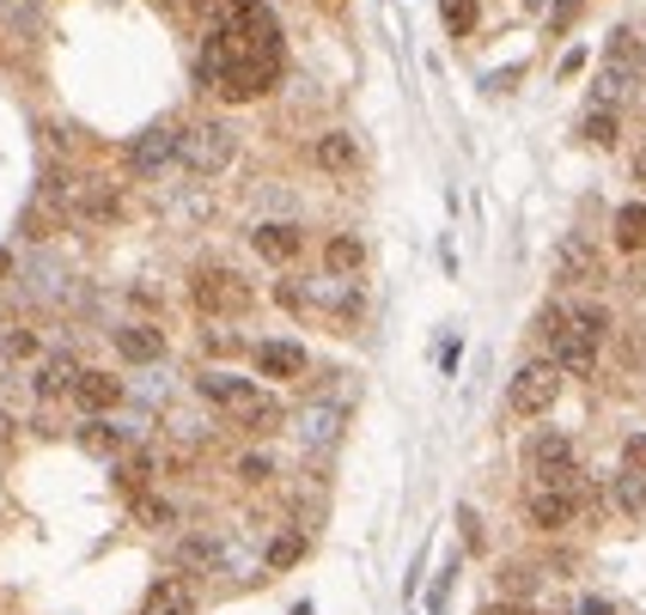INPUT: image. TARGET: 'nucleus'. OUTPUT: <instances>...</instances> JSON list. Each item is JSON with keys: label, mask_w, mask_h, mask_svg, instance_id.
<instances>
[{"label": "nucleus", "mask_w": 646, "mask_h": 615, "mask_svg": "<svg viewBox=\"0 0 646 615\" xmlns=\"http://www.w3.org/2000/svg\"><path fill=\"white\" fill-rule=\"evenodd\" d=\"M196 74L208 86H220V98H232V105H256L281 79V19L256 0L244 19L213 25L208 43H201Z\"/></svg>", "instance_id": "1"}, {"label": "nucleus", "mask_w": 646, "mask_h": 615, "mask_svg": "<svg viewBox=\"0 0 646 615\" xmlns=\"http://www.w3.org/2000/svg\"><path fill=\"white\" fill-rule=\"evenodd\" d=\"M232 153H238V134L226 129L220 117L177 129V165H184V171H196V177H220V171L232 165Z\"/></svg>", "instance_id": "2"}, {"label": "nucleus", "mask_w": 646, "mask_h": 615, "mask_svg": "<svg viewBox=\"0 0 646 615\" xmlns=\"http://www.w3.org/2000/svg\"><path fill=\"white\" fill-rule=\"evenodd\" d=\"M525 463L543 487H561V494H580V470H573V439L568 432H530L525 446Z\"/></svg>", "instance_id": "3"}, {"label": "nucleus", "mask_w": 646, "mask_h": 615, "mask_svg": "<svg viewBox=\"0 0 646 615\" xmlns=\"http://www.w3.org/2000/svg\"><path fill=\"white\" fill-rule=\"evenodd\" d=\"M189 305H196L201 317H244L251 287H244L238 268H201V275L189 281Z\"/></svg>", "instance_id": "4"}, {"label": "nucleus", "mask_w": 646, "mask_h": 615, "mask_svg": "<svg viewBox=\"0 0 646 615\" xmlns=\"http://www.w3.org/2000/svg\"><path fill=\"white\" fill-rule=\"evenodd\" d=\"M561 378H568V372L555 366V360H530V366L513 378V391H506L513 415H549L555 396H561Z\"/></svg>", "instance_id": "5"}, {"label": "nucleus", "mask_w": 646, "mask_h": 615, "mask_svg": "<svg viewBox=\"0 0 646 615\" xmlns=\"http://www.w3.org/2000/svg\"><path fill=\"white\" fill-rule=\"evenodd\" d=\"M129 165L141 171V177H165V171L177 165V129L172 122H153V129H141L129 141Z\"/></svg>", "instance_id": "6"}, {"label": "nucleus", "mask_w": 646, "mask_h": 615, "mask_svg": "<svg viewBox=\"0 0 646 615\" xmlns=\"http://www.w3.org/2000/svg\"><path fill=\"white\" fill-rule=\"evenodd\" d=\"M549 348H555V366L568 372V378H585V372L598 366V336H585L573 317H561V329L549 336Z\"/></svg>", "instance_id": "7"}, {"label": "nucleus", "mask_w": 646, "mask_h": 615, "mask_svg": "<svg viewBox=\"0 0 646 615\" xmlns=\"http://www.w3.org/2000/svg\"><path fill=\"white\" fill-rule=\"evenodd\" d=\"M251 244H256V256H263V262L287 268V262L299 256V244H305V238H299V226H293V220H263V226L251 232Z\"/></svg>", "instance_id": "8"}, {"label": "nucleus", "mask_w": 646, "mask_h": 615, "mask_svg": "<svg viewBox=\"0 0 646 615\" xmlns=\"http://www.w3.org/2000/svg\"><path fill=\"white\" fill-rule=\"evenodd\" d=\"M201 396H208L213 408H226V415H244V408L256 403V384L238 378V372H208V378H201Z\"/></svg>", "instance_id": "9"}, {"label": "nucleus", "mask_w": 646, "mask_h": 615, "mask_svg": "<svg viewBox=\"0 0 646 615\" xmlns=\"http://www.w3.org/2000/svg\"><path fill=\"white\" fill-rule=\"evenodd\" d=\"M317 171H330V177H354V171H360V141L348 129L317 134Z\"/></svg>", "instance_id": "10"}, {"label": "nucleus", "mask_w": 646, "mask_h": 615, "mask_svg": "<svg viewBox=\"0 0 646 615\" xmlns=\"http://www.w3.org/2000/svg\"><path fill=\"white\" fill-rule=\"evenodd\" d=\"M336 432H342V408H336V403H311V408L299 415V439L317 451V458L336 446Z\"/></svg>", "instance_id": "11"}, {"label": "nucleus", "mask_w": 646, "mask_h": 615, "mask_svg": "<svg viewBox=\"0 0 646 615\" xmlns=\"http://www.w3.org/2000/svg\"><path fill=\"white\" fill-rule=\"evenodd\" d=\"M555 281H604V262H598V250L585 238H568L561 256H555Z\"/></svg>", "instance_id": "12"}, {"label": "nucleus", "mask_w": 646, "mask_h": 615, "mask_svg": "<svg viewBox=\"0 0 646 615\" xmlns=\"http://www.w3.org/2000/svg\"><path fill=\"white\" fill-rule=\"evenodd\" d=\"M74 403L86 408V415H110V408L122 403V384L110 378V372H79V384H74Z\"/></svg>", "instance_id": "13"}, {"label": "nucleus", "mask_w": 646, "mask_h": 615, "mask_svg": "<svg viewBox=\"0 0 646 615\" xmlns=\"http://www.w3.org/2000/svg\"><path fill=\"white\" fill-rule=\"evenodd\" d=\"M117 354L134 360V366H153V360L165 354V336H158L153 323H122L117 329Z\"/></svg>", "instance_id": "14"}, {"label": "nucleus", "mask_w": 646, "mask_h": 615, "mask_svg": "<svg viewBox=\"0 0 646 615\" xmlns=\"http://www.w3.org/2000/svg\"><path fill=\"white\" fill-rule=\"evenodd\" d=\"M79 372H86V366H79L74 354H50V360H43V366H37V378H31V384H37V396H43V403H50V396H74Z\"/></svg>", "instance_id": "15"}, {"label": "nucleus", "mask_w": 646, "mask_h": 615, "mask_svg": "<svg viewBox=\"0 0 646 615\" xmlns=\"http://www.w3.org/2000/svg\"><path fill=\"white\" fill-rule=\"evenodd\" d=\"M256 372H263V378H299L305 348L299 341H263V348H256Z\"/></svg>", "instance_id": "16"}, {"label": "nucleus", "mask_w": 646, "mask_h": 615, "mask_svg": "<svg viewBox=\"0 0 646 615\" xmlns=\"http://www.w3.org/2000/svg\"><path fill=\"white\" fill-rule=\"evenodd\" d=\"M530 524H537V530H568L573 524V494H561V487H537V494H530Z\"/></svg>", "instance_id": "17"}, {"label": "nucleus", "mask_w": 646, "mask_h": 615, "mask_svg": "<svg viewBox=\"0 0 646 615\" xmlns=\"http://www.w3.org/2000/svg\"><path fill=\"white\" fill-rule=\"evenodd\" d=\"M117 213H122V201H117V189H110V184H79L74 189V220L105 226V220H117Z\"/></svg>", "instance_id": "18"}, {"label": "nucleus", "mask_w": 646, "mask_h": 615, "mask_svg": "<svg viewBox=\"0 0 646 615\" xmlns=\"http://www.w3.org/2000/svg\"><path fill=\"white\" fill-rule=\"evenodd\" d=\"M324 268H330V275H360V268H366V244H360L354 232H336L330 244H324Z\"/></svg>", "instance_id": "19"}, {"label": "nucleus", "mask_w": 646, "mask_h": 615, "mask_svg": "<svg viewBox=\"0 0 646 615\" xmlns=\"http://www.w3.org/2000/svg\"><path fill=\"white\" fill-rule=\"evenodd\" d=\"M196 609V597H189L184 579H158L153 591H146V615H189Z\"/></svg>", "instance_id": "20"}, {"label": "nucleus", "mask_w": 646, "mask_h": 615, "mask_svg": "<svg viewBox=\"0 0 646 615\" xmlns=\"http://www.w3.org/2000/svg\"><path fill=\"white\" fill-rule=\"evenodd\" d=\"M616 250H646V201H628V208H616Z\"/></svg>", "instance_id": "21"}, {"label": "nucleus", "mask_w": 646, "mask_h": 615, "mask_svg": "<svg viewBox=\"0 0 646 615\" xmlns=\"http://www.w3.org/2000/svg\"><path fill=\"white\" fill-rule=\"evenodd\" d=\"M177 567H184V573H213V567H220V542L184 537V542H177Z\"/></svg>", "instance_id": "22"}, {"label": "nucleus", "mask_w": 646, "mask_h": 615, "mask_svg": "<svg viewBox=\"0 0 646 615\" xmlns=\"http://www.w3.org/2000/svg\"><path fill=\"white\" fill-rule=\"evenodd\" d=\"M122 439H129V432H122V427H105V420H86V427H79V446L98 451V458H117Z\"/></svg>", "instance_id": "23"}, {"label": "nucleus", "mask_w": 646, "mask_h": 615, "mask_svg": "<svg viewBox=\"0 0 646 615\" xmlns=\"http://www.w3.org/2000/svg\"><path fill=\"white\" fill-rule=\"evenodd\" d=\"M580 134H585V146H616V134H622V122H616V110L610 105H598L592 117L580 122Z\"/></svg>", "instance_id": "24"}, {"label": "nucleus", "mask_w": 646, "mask_h": 615, "mask_svg": "<svg viewBox=\"0 0 646 615\" xmlns=\"http://www.w3.org/2000/svg\"><path fill=\"white\" fill-rule=\"evenodd\" d=\"M616 506L628 512V518H646V475L640 470H622L616 475Z\"/></svg>", "instance_id": "25"}, {"label": "nucleus", "mask_w": 646, "mask_h": 615, "mask_svg": "<svg viewBox=\"0 0 646 615\" xmlns=\"http://www.w3.org/2000/svg\"><path fill=\"white\" fill-rule=\"evenodd\" d=\"M299 554H305V537H299V530H281V537L269 542L263 561H269V573H287V567L299 561Z\"/></svg>", "instance_id": "26"}, {"label": "nucleus", "mask_w": 646, "mask_h": 615, "mask_svg": "<svg viewBox=\"0 0 646 615\" xmlns=\"http://www.w3.org/2000/svg\"><path fill=\"white\" fill-rule=\"evenodd\" d=\"M189 7H196L201 19H208V25H232V19H244L256 7V0H189Z\"/></svg>", "instance_id": "27"}, {"label": "nucleus", "mask_w": 646, "mask_h": 615, "mask_svg": "<svg viewBox=\"0 0 646 615\" xmlns=\"http://www.w3.org/2000/svg\"><path fill=\"white\" fill-rule=\"evenodd\" d=\"M439 19H446L451 37H470L475 31V0H439Z\"/></svg>", "instance_id": "28"}, {"label": "nucleus", "mask_w": 646, "mask_h": 615, "mask_svg": "<svg viewBox=\"0 0 646 615\" xmlns=\"http://www.w3.org/2000/svg\"><path fill=\"white\" fill-rule=\"evenodd\" d=\"M501 591L506 597H530V591H537V567H501Z\"/></svg>", "instance_id": "29"}, {"label": "nucleus", "mask_w": 646, "mask_h": 615, "mask_svg": "<svg viewBox=\"0 0 646 615\" xmlns=\"http://www.w3.org/2000/svg\"><path fill=\"white\" fill-rule=\"evenodd\" d=\"M568 317H573V323H580V329H585V336H598V341H604V336H610V311H604V305H573V311H568Z\"/></svg>", "instance_id": "30"}, {"label": "nucleus", "mask_w": 646, "mask_h": 615, "mask_svg": "<svg viewBox=\"0 0 646 615\" xmlns=\"http://www.w3.org/2000/svg\"><path fill=\"white\" fill-rule=\"evenodd\" d=\"M146 475H153V458H146V451H141V458H122L117 482L129 487V494H141V487H146Z\"/></svg>", "instance_id": "31"}, {"label": "nucleus", "mask_w": 646, "mask_h": 615, "mask_svg": "<svg viewBox=\"0 0 646 615\" xmlns=\"http://www.w3.org/2000/svg\"><path fill=\"white\" fill-rule=\"evenodd\" d=\"M134 512H141L146 524H172V506H165V499H153V494H141V499H134Z\"/></svg>", "instance_id": "32"}, {"label": "nucleus", "mask_w": 646, "mask_h": 615, "mask_svg": "<svg viewBox=\"0 0 646 615\" xmlns=\"http://www.w3.org/2000/svg\"><path fill=\"white\" fill-rule=\"evenodd\" d=\"M238 475H244V482H269L275 470H269V458H244V463H238Z\"/></svg>", "instance_id": "33"}, {"label": "nucleus", "mask_w": 646, "mask_h": 615, "mask_svg": "<svg viewBox=\"0 0 646 615\" xmlns=\"http://www.w3.org/2000/svg\"><path fill=\"white\" fill-rule=\"evenodd\" d=\"M622 458H628V470H646V439H640V432L622 446Z\"/></svg>", "instance_id": "34"}, {"label": "nucleus", "mask_w": 646, "mask_h": 615, "mask_svg": "<svg viewBox=\"0 0 646 615\" xmlns=\"http://www.w3.org/2000/svg\"><path fill=\"white\" fill-rule=\"evenodd\" d=\"M573 13H580V0H555V31H568Z\"/></svg>", "instance_id": "35"}, {"label": "nucleus", "mask_w": 646, "mask_h": 615, "mask_svg": "<svg viewBox=\"0 0 646 615\" xmlns=\"http://www.w3.org/2000/svg\"><path fill=\"white\" fill-rule=\"evenodd\" d=\"M458 524H463V542H470V549H482V530H475V512H458Z\"/></svg>", "instance_id": "36"}, {"label": "nucleus", "mask_w": 646, "mask_h": 615, "mask_svg": "<svg viewBox=\"0 0 646 615\" xmlns=\"http://www.w3.org/2000/svg\"><path fill=\"white\" fill-rule=\"evenodd\" d=\"M141 391H146V403H158V396H165V372H146Z\"/></svg>", "instance_id": "37"}, {"label": "nucleus", "mask_w": 646, "mask_h": 615, "mask_svg": "<svg viewBox=\"0 0 646 615\" xmlns=\"http://www.w3.org/2000/svg\"><path fill=\"white\" fill-rule=\"evenodd\" d=\"M494 615H537V609H530V603H501Z\"/></svg>", "instance_id": "38"}, {"label": "nucleus", "mask_w": 646, "mask_h": 615, "mask_svg": "<svg viewBox=\"0 0 646 615\" xmlns=\"http://www.w3.org/2000/svg\"><path fill=\"white\" fill-rule=\"evenodd\" d=\"M585 615H610V603H604V597H592V603H585Z\"/></svg>", "instance_id": "39"}, {"label": "nucleus", "mask_w": 646, "mask_h": 615, "mask_svg": "<svg viewBox=\"0 0 646 615\" xmlns=\"http://www.w3.org/2000/svg\"><path fill=\"white\" fill-rule=\"evenodd\" d=\"M7 432H13V415H7V408H0V439H7Z\"/></svg>", "instance_id": "40"}, {"label": "nucleus", "mask_w": 646, "mask_h": 615, "mask_svg": "<svg viewBox=\"0 0 646 615\" xmlns=\"http://www.w3.org/2000/svg\"><path fill=\"white\" fill-rule=\"evenodd\" d=\"M634 177H640V184H646V153H640V158H634Z\"/></svg>", "instance_id": "41"}, {"label": "nucleus", "mask_w": 646, "mask_h": 615, "mask_svg": "<svg viewBox=\"0 0 646 615\" xmlns=\"http://www.w3.org/2000/svg\"><path fill=\"white\" fill-rule=\"evenodd\" d=\"M7 268H13V256H7V250H0V275H7Z\"/></svg>", "instance_id": "42"}, {"label": "nucleus", "mask_w": 646, "mask_h": 615, "mask_svg": "<svg viewBox=\"0 0 646 615\" xmlns=\"http://www.w3.org/2000/svg\"><path fill=\"white\" fill-rule=\"evenodd\" d=\"M525 7H530V13H537V7H549V0H525Z\"/></svg>", "instance_id": "43"}, {"label": "nucleus", "mask_w": 646, "mask_h": 615, "mask_svg": "<svg viewBox=\"0 0 646 615\" xmlns=\"http://www.w3.org/2000/svg\"><path fill=\"white\" fill-rule=\"evenodd\" d=\"M324 7H336V0H324Z\"/></svg>", "instance_id": "44"}]
</instances>
